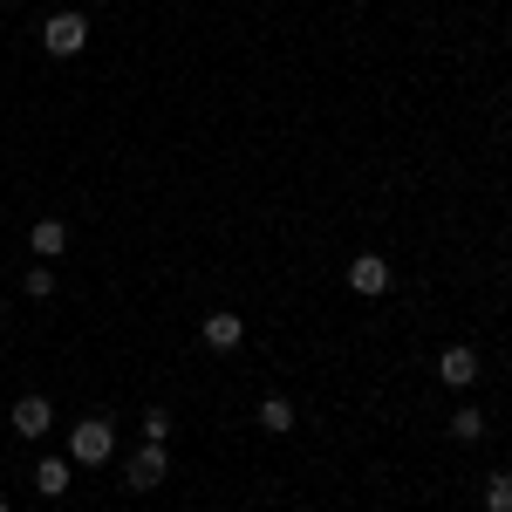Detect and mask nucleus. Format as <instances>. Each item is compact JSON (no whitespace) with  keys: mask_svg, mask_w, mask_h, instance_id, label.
I'll list each match as a JSON object with an SVG mask.
<instances>
[{"mask_svg":"<svg viewBox=\"0 0 512 512\" xmlns=\"http://www.w3.org/2000/svg\"><path fill=\"white\" fill-rule=\"evenodd\" d=\"M69 458H76V465H110V458H117V424L82 417L76 431H69Z\"/></svg>","mask_w":512,"mask_h":512,"instance_id":"1","label":"nucleus"},{"mask_svg":"<svg viewBox=\"0 0 512 512\" xmlns=\"http://www.w3.org/2000/svg\"><path fill=\"white\" fill-rule=\"evenodd\" d=\"M41 48H48V55H62V62H69V55H82V48H89V21H82L76 7L48 14V28H41Z\"/></svg>","mask_w":512,"mask_h":512,"instance_id":"2","label":"nucleus"},{"mask_svg":"<svg viewBox=\"0 0 512 512\" xmlns=\"http://www.w3.org/2000/svg\"><path fill=\"white\" fill-rule=\"evenodd\" d=\"M164 478H171V458H164V444H144V451L123 465V485H130V492H158Z\"/></svg>","mask_w":512,"mask_h":512,"instance_id":"3","label":"nucleus"},{"mask_svg":"<svg viewBox=\"0 0 512 512\" xmlns=\"http://www.w3.org/2000/svg\"><path fill=\"white\" fill-rule=\"evenodd\" d=\"M349 287H355V294H369V301L390 294V260H383V253H355V260H349Z\"/></svg>","mask_w":512,"mask_h":512,"instance_id":"4","label":"nucleus"},{"mask_svg":"<svg viewBox=\"0 0 512 512\" xmlns=\"http://www.w3.org/2000/svg\"><path fill=\"white\" fill-rule=\"evenodd\" d=\"M437 383H451V390H472L478 383V355L465 342H451V349L437 355Z\"/></svg>","mask_w":512,"mask_h":512,"instance_id":"5","label":"nucleus"},{"mask_svg":"<svg viewBox=\"0 0 512 512\" xmlns=\"http://www.w3.org/2000/svg\"><path fill=\"white\" fill-rule=\"evenodd\" d=\"M48 431H55L48 396H21V403H14V437H48Z\"/></svg>","mask_w":512,"mask_h":512,"instance_id":"6","label":"nucleus"},{"mask_svg":"<svg viewBox=\"0 0 512 512\" xmlns=\"http://www.w3.org/2000/svg\"><path fill=\"white\" fill-rule=\"evenodd\" d=\"M198 335H205V349L233 355L239 342H246V321H239V315H205V328H198Z\"/></svg>","mask_w":512,"mask_h":512,"instance_id":"7","label":"nucleus"},{"mask_svg":"<svg viewBox=\"0 0 512 512\" xmlns=\"http://www.w3.org/2000/svg\"><path fill=\"white\" fill-rule=\"evenodd\" d=\"M69 478H76V458H41V465H35V492H41V499H62Z\"/></svg>","mask_w":512,"mask_h":512,"instance_id":"8","label":"nucleus"},{"mask_svg":"<svg viewBox=\"0 0 512 512\" xmlns=\"http://www.w3.org/2000/svg\"><path fill=\"white\" fill-rule=\"evenodd\" d=\"M28 246H35L41 260H62V253H69V226H62V219H35Z\"/></svg>","mask_w":512,"mask_h":512,"instance_id":"9","label":"nucleus"},{"mask_svg":"<svg viewBox=\"0 0 512 512\" xmlns=\"http://www.w3.org/2000/svg\"><path fill=\"white\" fill-rule=\"evenodd\" d=\"M451 437H458V444H478V437H485V410H472V403L451 410Z\"/></svg>","mask_w":512,"mask_h":512,"instance_id":"10","label":"nucleus"},{"mask_svg":"<svg viewBox=\"0 0 512 512\" xmlns=\"http://www.w3.org/2000/svg\"><path fill=\"white\" fill-rule=\"evenodd\" d=\"M260 424H267V431H294V403H287V396H267V403H260Z\"/></svg>","mask_w":512,"mask_h":512,"instance_id":"11","label":"nucleus"},{"mask_svg":"<svg viewBox=\"0 0 512 512\" xmlns=\"http://www.w3.org/2000/svg\"><path fill=\"white\" fill-rule=\"evenodd\" d=\"M485 512H512V472L485 478Z\"/></svg>","mask_w":512,"mask_h":512,"instance_id":"12","label":"nucleus"},{"mask_svg":"<svg viewBox=\"0 0 512 512\" xmlns=\"http://www.w3.org/2000/svg\"><path fill=\"white\" fill-rule=\"evenodd\" d=\"M28 294L48 301V294H55V274H48V267H28Z\"/></svg>","mask_w":512,"mask_h":512,"instance_id":"13","label":"nucleus"},{"mask_svg":"<svg viewBox=\"0 0 512 512\" xmlns=\"http://www.w3.org/2000/svg\"><path fill=\"white\" fill-rule=\"evenodd\" d=\"M164 437H171V417L151 410V417H144V444H164Z\"/></svg>","mask_w":512,"mask_h":512,"instance_id":"14","label":"nucleus"},{"mask_svg":"<svg viewBox=\"0 0 512 512\" xmlns=\"http://www.w3.org/2000/svg\"><path fill=\"white\" fill-rule=\"evenodd\" d=\"M0 512H14V506H7V499H0Z\"/></svg>","mask_w":512,"mask_h":512,"instance_id":"15","label":"nucleus"},{"mask_svg":"<svg viewBox=\"0 0 512 512\" xmlns=\"http://www.w3.org/2000/svg\"><path fill=\"white\" fill-rule=\"evenodd\" d=\"M0 315H7V308H0Z\"/></svg>","mask_w":512,"mask_h":512,"instance_id":"16","label":"nucleus"}]
</instances>
